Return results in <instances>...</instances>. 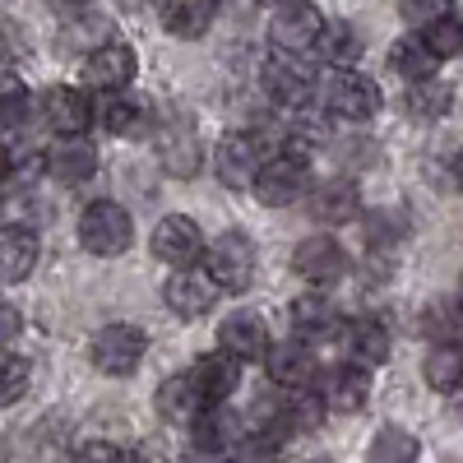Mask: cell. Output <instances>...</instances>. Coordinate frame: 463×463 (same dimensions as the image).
<instances>
[{
	"label": "cell",
	"instance_id": "484cf974",
	"mask_svg": "<svg viewBox=\"0 0 463 463\" xmlns=\"http://www.w3.org/2000/svg\"><path fill=\"white\" fill-rule=\"evenodd\" d=\"M421 375L436 394H463V343H436Z\"/></svg>",
	"mask_w": 463,
	"mask_h": 463
},
{
	"label": "cell",
	"instance_id": "5bb4252c",
	"mask_svg": "<svg viewBox=\"0 0 463 463\" xmlns=\"http://www.w3.org/2000/svg\"><path fill=\"white\" fill-rule=\"evenodd\" d=\"M37 111H43V121L56 130V135H84L89 121H93V102L84 89L74 84H52L43 93V102H37Z\"/></svg>",
	"mask_w": 463,
	"mask_h": 463
},
{
	"label": "cell",
	"instance_id": "ab89813d",
	"mask_svg": "<svg viewBox=\"0 0 463 463\" xmlns=\"http://www.w3.org/2000/svg\"><path fill=\"white\" fill-rule=\"evenodd\" d=\"M454 176H458V185H463V153H458V158H454Z\"/></svg>",
	"mask_w": 463,
	"mask_h": 463
},
{
	"label": "cell",
	"instance_id": "8d00e7d4",
	"mask_svg": "<svg viewBox=\"0 0 463 463\" xmlns=\"http://www.w3.org/2000/svg\"><path fill=\"white\" fill-rule=\"evenodd\" d=\"M74 463H130V454L121 445H111V440H89L80 454H74Z\"/></svg>",
	"mask_w": 463,
	"mask_h": 463
},
{
	"label": "cell",
	"instance_id": "4dcf8cb0",
	"mask_svg": "<svg viewBox=\"0 0 463 463\" xmlns=\"http://www.w3.org/2000/svg\"><path fill=\"white\" fill-rule=\"evenodd\" d=\"M390 65H394V70L403 74V80L412 84V80H431L440 61L427 52V43H421V37H399L394 52H390Z\"/></svg>",
	"mask_w": 463,
	"mask_h": 463
},
{
	"label": "cell",
	"instance_id": "ffe728a7",
	"mask_svg": "<svg viewBox=\"0 0 463 463\" xmlns=\"http://www.w3.org/2000/svg\"><path fill=\"white\" fill-rule=\"evenodd\" d=\"M37 232L24 222H5L0 227V283H24L37 269Z\"/></svg>",
	"mask_w": 463,
	"mask_h": 463
},
{
	"label": "cell",
	"instance_id": "8fae6325",
	"mask_svg": "<svg viewBox=\"0 0 463 463\" xmlns=\"http://www.w3.org/2000/svg\"><path fill=\"white\" fill-rule=\"evenodd\" d=\"M135 70H139L135 52L121 43V37H107V43H98L89 52V61H84V84L98 89V93H116V89H126L135 80Z\"/></svg>",
	"mask_w": 463,
	"mask_h": 463
},
{
	"label": "cell",
	"instance_id": "7bdbcfd3",
	"mask_svg": "<svg viewBox=\"0 0 463 463\" xmlns=\"http://www.w3.org/2000/svg\"><path fill=\"white\" fill-rule=\"evenodd\" d=\"M458 301H463V288H458Z\"/></svg>",
	"mask_w": 463,
	"mask_h": 463
},
{
	"label": "cell",
	"instance_id": "cb8c5ba5",
	"mask_svg": "<svg viewBox=\"0 0 463 463\" xmlns=\"http://www.w3.org/2000/svg\"><path fill=\"white\" fill-rule=\"evenodd\" d=\"M311 195V213H316V222H325V227H338V222H353L357 218V209H362V200H357V185L353 181H320L316 190H306Z\"/></svg>",
	"mask_w": 463,
	"mask_h": 463
},
{
	"label": "cell",
	"instance_id": "4fadbf2b",
	"mask_svg": "<svg viewBox=\"0 0 463 463\" xmlns=\"http://www.w3.org/2000/svg\"><path fill=\"white\" fill-rule=\"evenodd\" d=\"M163 301L172 306V316H181V320H200L209 306L218 301V283L204 274L200 264H190V269H176V274L167 279Z\"/></svg>",
	"mask_w": 463,
	"mask_h": 463
},
{
	"label": "cell",
	"instance_id": "e0dca14e",
	"mask_svg": "<svg viewBox=\"0 0 463 463\" xmlns=\"http://www.w3.org/2000/svg\"><path fill=\"white\" fill-rule=\"evenodd\" d=\"M98 172V148L84 139V135H61L52 148H47V176L61 181V185H84L93 181Z\"/></svg>",
	"mask_w": 463,
	"mask_h": 463
},
{
	"label": "cell",
	"instance_id": "4316f807",
	"mask_svg": "<svg viewBox=\"0 0 463 463\" xmlns=\"http://www.w3.org/2000/svg\"><path fill=\"white\" fill-rule=\"evenodd\" d=\"M93 116L102 121L107 135H135L139 121H144V107H139L126 89H116V93H102V102L93 107Z\"/></svg>",
	"mask_w": 463,
	"mask_h": 463
},
{
	"label": "cell",
	"instance_id": "60d3db41",
	"mask_svg": "<svg viewBox=\"0 0 463 463\" xmlns=\"http://www.w3.org/2000/svg\"><path fill=\"white\" fill-rule=\"evenodd\" d=\"M61 5H70V10H80V5H84V0H61Z\"/></svg>",
	"mask_w": 463,
	"mask_h": 463
},
{
	"label": "cell",
	"instance_id": "d6a6232c",
	"mask_svg": "<svg viewBox=\"0 0 463 463\" xmlns=\"http://www.w3.org/2000/svg\"><path fill=\"white\" fill-rule=\"evenodd\" d=\"M421 329L431 334V343H463V301H436V306H427Z\"/></svg>",
	"mask_w": 463,
	"mask_h": 463
},
{
	"label": "cell",
	"instance_id": "52a82bcc",
	"mask_svg": "<svg viewBox=\"0 0 463 463\" xmlns=\"http://www.w3.org/2000/svg\"><path fill=\"white\" fill-rule=\"evenodd\" d=\"M153 255L172 269H190L204 260V232L195 218L185 213H167L158 227H153Z\"/></svg>",
	"mask_w": 463,
	"mask_h": 463
},
{
	"label": "cell",
	"instance_id": "8992f818",
	"mask_svg": "<svg viewBox=\"0 0 463 463\" xmlns=\"http://www.w3.org/2000/svg\"><path fill=\"white\" fill-rule=\"evenodd\" d=\"M320 28H325V14L311 5V0H283V5L274 10V19H269V37H274V47L292 52V56L316 52Z\"/></svg>",
	"mask_w": 463,
	"mask_h": 463
},
{
	"label": "cell",
	"instance_id": "d590c367",
	"mask_svg": "<svg viewBox=\"0 0 463 463\" xmlns=\"http://www.w3.org/2000/svg\"><path fill=\"white\" fill-rule=\"evenodd\" d=\"M449 10H454V0H399V14H403V24H412V28L431 24V19H440V14H449Z\"/></svg>",
	"mask_w": 463,
	"mask_h": 463
},
{
	"label": "cell",
	"instance_id": "ba28073f",
	"mask_svg": "<svg viewBox=\"0 0 463 463\" xmlns=\"http://www.w3.org/2000/svg\"><path fill=\"white\" fill-rule=\"evenodd\" d=\"M292 269L311 283V288H334V283H343V274H347V250L334 241V237H325V232H316V237H306L297 250H292Z\"/></svg>",
	"mask_w": 463,
	"mask_h": 463
},
{
	"label": "cell",
	"instance_id": "f35d334b",
	"mask_svg": "<svg viewBox=\"0 0 463 463\" xmlns=\"http://www.w3.org/2000/svg\"><path fill=\"white\" fill-rule=\"evenodd\" d=\"M5 176H10V148L0 144V181H5Z\"/></svg>",
	"mask_w": 463,
	"mask_h": 463
},
{
	"label": "cell",
	"instance_id": "f546056e",
	"mask_svg": "<svg viewBox=\"0 0 463 463\" xmlns=\"http://www.w3.org/2000/svg\"><path fill=\"white\" fill-rule=\"evenodd\" d=\"M417 454H421V445H417L412 431L380 427L375 440H371V449H366V463H417Z\"/></svg>",
	"mask_w": 463,
	"mask_h": 463
},
{
	"label": "cell",
	"instance_id": "83f0119b",
	"mask_svg": "<svg viewBox=\"0 0 463 463\" xmlns=\"http://www.w3.org/2000/svg\"><path fill=\"white\" fill-rule=\"evenodd\" d=\"M316 52H320L334 70H343V65H353V61L362 56V37H357V28L347 24V19H338V24H325V28H320Z\"/></svg>",
	"mask_w": 463,
	"mask_h": 463
},
{
	"label": "cell",
	"instance_id": "836d02e7",
	"mask_svg": "<svg viewBox=\"0 0 463 463\" xmlns=\"http://www.w3.org/2000/svg\"><path fill=\"white\" fill-rule=\"evenodd\" d=\"M408 107L431 121V116H440V111L449 107V89L436 84V74H431V80H412V84H408Z\"/></svg>",
	"mask_w": 463,
	"mask_h": 463
},
{
	"label": "cell",
	"instance_id": "b9f144b4",
	"mask_svg": "<svg viewBox=\"0 0 463 463\" xmlns=\"http://www.w3.org/2000/svg\"><path fill=\"white\" fill-rule=\"evenodd\" d=\"M306 463H329V458H306Z\"/></svg>",
	"mask_w": 463,
	"mask_h": 463
},
{
	"label": "cell",
	"instance_id": "e575fe53",
	"mask_svg": "<svg viewBox=\"0 0 463 463\" xmlns=\"http://www.w3.org/2000/svg\"><path fill=\"white\" fill-rule=\"evenodd\" d=\"M28 89L14 80V74H0V126H24L28 116Z\"/></svg>",
	"mask_w": 463,
	"mask_h": 463
},
{
	"label": "cell",
	"instance_id": "5b68a950",
	"mask_svg": "<svg viewBox=\"0 0 463 463\" xmlns=\"http://www.w3.org/2000/svg\"><path fill=\"white\" fill-rule=\"evenodd\" d=\"M148 353V338L139 325H126V320H116V325H102L89 343V357L102 375H135L139 362Z\"/></svg>",
	"mask_w": 463,
	"mask_h": 463
},
{
	"label": "cell",
	"instance_id": "3957f363",
	"mask_svg": "<svg viewBox=\"0 0 463 463\" xmlns=\"http://www.w3.org/2000/svg\"><path fill=\"white\" fill-rule=\"evenodd\" d=\"M204 274L218 283V292H246L255 283V241L237 227L218 241H204Z\"/></svg>",
	"mask_w": 463,
	"mask_h": 463
},
{
	"label": "cell",
	"instance_id": "d6986e66",
	"mask_svg": "<svg viewBox=\"0 0 463 463\" xmlns=\"http://www.w3.org/2000/svg\"><path fill=\"white\" fill-rule=\"evenodd\" d=\"M338 338H343L347 362L362 366V371H375V366L390 362V329H384L380 320H371V316L338 325Z\"/></svg>",
	"mask_w": 463,
	"mask_h": 463
},
{
	"label": "cell",
	"instance_id": "ac0fdd59",
	"mask_svg": "<svg viewBox=\"0 0 463 463\" xmlns=\"http://www.w3.org/2000/svg\"><path fill=\"white\" fill-rule=\"evenodd\" d=\"M316 380H320V403H325V412H362V408H366L371 371L343 362V366H334V371H325V375H316Z\"/></svg>",
	"mask_w": 463,
	"mask_h": 463
},
{
	"label": "cell",
	"instance_id": "6da1fadb",
	"mask_svg": "<svg viewBox=\"0 0 463 463\" xmlns=\"http://www.w3.org/2000/svg\"><path fill=\"white\" fill-rule=\"evenodd\" d=\"M135 241V218L126 204L116 200H93L84 213H80V246L89 255H102V260H116L126 255Z\"/></svg>",
	"mask_w": 463,
	"mask_h": 463
},
{
	"label": "cell",
	"instance_id": "2e32d148",
	"mask_svg": "<svg viewBox=\"0 0 463 463\" xmlns=\"http://www.w3.org/2000/svg\"><path fill=\"white\" fill-rule=\"evenodd\" d=\"M190 440H195L200 454H232V449H241L246 427L237 412H227V403H213L190 421Z\"/></svg>",
	"mask_w": 463,
	"mask_h": 463
},
{
	"label": "cell",
	"instance_id": "7c38bea8",
	"mask_svg": "<svg viewBox=\"0 0 463 463\" xmlns=\"http://www.w3.org/2000/svg\"><path fill=\"white\" fill-rule=\"evenodd\" d=\"M218 347H222L227 357H237V362H264V353L274 347V338H269L264 316H255V311H232V316L218 325Z\"/></svg>",
	"mask_w": 463,
	"mask_h": 463
},
{
	"label": "cell",
	"instance_id": "44dd1931",
	"mask_svg": "<svg viewBox=\"0 0 463 463\" xmlns=\"http://www.w3.org/2000/svg\"><path fill=\"white\" fill-rule=\"evenodd\" d=\"M204 408H213V403H204V394H200V384H195V375H190V371L167 375L158 384V412L167 421H176V427H190V421H195Z\"/></svg>",
	"mask_w": 463,
	"mask_h": 463
},
{
	"label": "cell",
	"instance_id": "1f68e13d",
	"mask_svg": "<svg viewBox=\"0 0 463 463\" xmlns=\"http://www.w3.org/2000/svg\"><path fill=\"white\" fill-rule=\"evenodd\" d=\"M28 384H33V366L28 357L10 353V347H0V408H10L28 394Z\"/></svg>",
	"mask_w": 463,
	"mask_h": 463
},
{
	"label": "cell",
	"instance_id": "30bf717a",
	"mask_svg": "<svg viewBox=\"0 0 463 463\" xmlns=\"http://www.w3.org/2000/svg\"><path fill=\"white\" fill-rule=\"evenodd\" d=\"M260 163H264V148H260V139L246 135V130L222 135L218 148H213V172H218V181H222L227 190H246V185L255 181Z\"/></svg>",
	"mask_w": 463,
	"mask_h": 463
},
{
	"label": "cell",
	"instance_id": "7a4b0ae2",
	"mask_svg": "<svg viewBox=\"0 0 463 463\" xmlns=\"http://www.w3.org/2000/svg\"><path fill=\"white\" fill-rule=\"evenodd\" d=\"M250 190L264 209H288L311 190V167H306L301 153H264Z\"/></svg>",
	"mask_w": 463,
	"mask_h": 463
},
{
	"label": "cell",
	"instance_id": "9c48e42d",
	"mask_svg": "<svg viewBox=\"0 0 463 463\" xmlns=\"http://www.w3.org/2000/svg\"><path fill=\"white\" fill-rule=\"evenodd\" d=\"M316 70L306 65V56H292V52H279L274 61L264 65V89H269V98L274 102H283V107H306L311 102V93H316Z\"/></svg>",
	"mask_w": 463,
	"mask_h": 463
},
{
	"label": "cell",
	"instance_id": "f1b7e54d",
	"mask_svg": "<svg viewBox=\"0 0 463 463\" xmlns=\"http://www.w3.org/2000/svg\"><path fill=\"white\" fill-rule=\"evenodd\" d=\"M421 43H427V52L436 56V61H454V56H463V19L449 10V14H440V19H431V24H421Z\"/></svg>",
	"mask_w": 463,
	"mask_h": 463
},
{
	"label": "cell",
	"instance_id": "7402d4cb",
	"mask_svg": "<svg viewBox=\"0 0 463 463\" xmlns=\"http://www.w3.org/2000/svg\"><path fill=\"white\" fill-rule=\"evenodd\" d=\"M190 375H195L204 403H227L232 394H237V384H241V362L227 357L218 347V353H209V357H200L195 366H190Z\"/></svg>",
	"mask_w": 463,
	"mask_h": 463
},
{
	"label": "cell",
	"instance_id": "277c9868",
	"mask_svg": "<svg viewBox=\"0 0 463 463\" xmlns=\"http://www.w3.org/2000/svg\"><path fill=\"white\" fill-rule=\"evenodd\" d=\"M320 102H325L329 116H338V121H371V116L380 111V102H384V93H380L375 80H366L362 70L343 65L320 84Z\"/></svg>",
	"mask_w": 463,
	"mask_h": 463
},
{
	"label": "cell",
	"instance_id": "d4e9b609",
	"mask_svg": "<svg viewBox=\"0 0 463 463\" xmlns=\"http://www.w3.org/2000/svg\"><path fill=\"white\" fill-rule=\"evenodd\" d=\"M163 28L181 43H195L213 28V0H163Z\"/></svg>",
	"mask_w": 463,
	"mask_h": 463
},
{
	"label": "cell",
	"instance_id": "603a6c76",
	"mask_svg": "<svg viewBox=\"0 0 463 463\" xmlns=\"http://www.w3.org/2000/svg\"><path fill=\"white\" fill-rule=\"evenodd\" d=\"M288 320H292V334L301 338V343H325V338H334L338 334V311H334V301H325V297H297L292 306H288Z\"/></svg>",
	"mask_w": 463,
	"mask_h": 463
},
{
	"label": "cell",
	"instance_id": "74e56055",
	"mask_svg": "<svg viewBox=\"0 0 463 463\" xmlns=\"http://www.w3.org/2000/svg\"><path fill=\"white\" fill-rule=\"evenodd\" d=\"M19 334H24V316L14 311V306H5V301H0V347H10Z\"/></svg>",
	"mask_w": 463,
	"mask_h": 463
},
{
	"label": "cell",
	"instance_id": "9a60e30c",
	"mask_svg": "<svg viewBox=\"0 0 463 463\" xmlns=\"http://www.w3.org/2000/svg\"><path fill=\"white\" fill-rule=\"evenodd\" d=\"M264 366H269L279 390H311L316 375H320V362L311 353V343H301V338L297 343H274L264 353Z\"/></svg>",
	"mask_w": 463,
	"mask_h": 463
}]
</instances>
